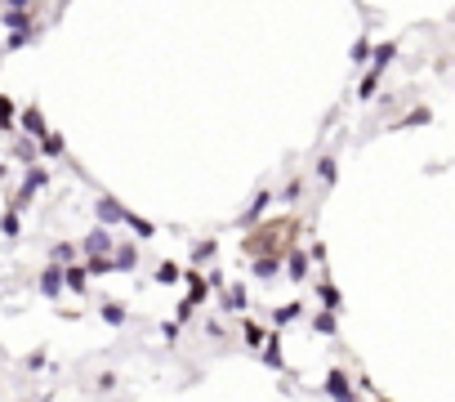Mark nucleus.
Wrapping results in <instances>:
<instances>
[{"instance_id":"20","label":"nucleus","mask_w":455,"mask_h":402,"mask_svg":"<svg viewBox=\"0 0 455 402\" xmlns=\"http://www.w3.org/2000/svg\"><path fill=\"white\" fill-rule=\"evenodd\" d=\"M134 264H139V246H121V250H116V259H112V268H121V273H130Z\"/></svg>"},{"instance_id":"34","label":"nucleus","mask_w":455,"mask_h":402,"mask_svg":"<svg viewBox=\"0 0 455 402\" xmlns=\"http://www.w3.org/2000/svg\"><path fill=\"white\" fill-rule=\"evenodd\" d=\"M112 389H116V376L103 371V376H98V393H112Z\"/></svg>"},{"instance_id":"1","label":"nucleus","mask_w":455,"mask_h":402,"mask_svg":"<svg viewBox=\"0 0 455 402\" xmlns=\"http://www.w3.org/2000/svg\"><path fill=\"white\" fill-rule=\"evenodd\" d=\"M45 183H49V170H45V165H27V175H23V188H19V197H14V215H23L27 206H31V197H36L41 188H45Z\"/></svg>"},{"instance_id":"9","label":"nucleus","mask_w":455,"mask_h":402,"mask_svg":"<svg viewBox=\"0 0 455 402\" xmlns=\"http://www.w3.org/2000/svg\"><path fill=\"white\" fill-rule=\"evenodd\" d=\"M397 58V41H384V45H370V67H375V72H384V67H389Z\"/></svg>"},{"instance_id":"26","label":"nucleus","mask_w":455,"mask_h":402,"mask_svg":"<svg viewBox=\"0 0 455 402\" xmlns=\"http://www.w3.org/2000/svg\"><path fill=\"white\" fill-rule=\"evenodd\" d=\"M246 304H250V295H246V287L237 282V287L228 291V309H246Z\"/></svg>"},{"instance_id":"17","label":"nucleus","mask_w":455,"mask_h":402,"mask_svg":"<svg viewBox=\"0 0 455 402\" xmlns=\"http://www.w3.org/2000/svg\"><path fill=\"white\" fill-rule=\"evenodd\" d=\"M281 273V255H263V259H255V277H277Z\"/></svg>"},{"instance_id":"2","label":"nucleus","mask_w":455,"mask_h":402,"mask_svg":"<svg viewBox=\"0 0 455 402\" xmlns=\"http://www.w3.org/2000/svg\"><path fill=\"white\" fill-rule=\"evenodd\" d=\"M94 210H98V228H108V224H121V220H125V206H121V201H116L112 192H98Z\"/></svg>"},{"instance_id":"29","label":"nucleus","mask_w":455,"mask_h":402,"mask_svg":"<svg viewBox=\"0 0 455 402\" xmlns=\"http://www.w3.org/2000/svg\"><path fill=\"white\" fill-rule=\"evenodd\" d=\"M241 331H246V344H250V349H263V331H259L255 322H246Z\"/></svg>"},{"instance_id":"27","label":"nucleus","mask_w":455,"mask_h":402,"mask_svg":"<svg viewBox=\"0 0 455 402\" xmlns=\"http://www.w3.org/2000/svg\"><path fill=\"white\" fill-rule=\"evenodd\" d=\"M0 130H14V103L0 94Z\"/></svg>"},{"instance_id":"30","label":"nucleus","mask_w":455,"mask_h":402,"mask_svg":"<svg viewBox=\"0 0 455 402\" xmlns=\"http://www.w3.org/2000/svg\"><path fill=\"white\" fill-rule=\"evenodd\" d=\"M0 232H5V237H19V215H14V210H5V220H0Z\"/></svg>"},{"instance_id":"24","label":"nucleus","mask_w":455,"mask_h":402,"mask_svg":"<svg viewBox=\"0 0 455 402\" xmlns=\"http://www.w3.org/2000/svg\"><path fill=\"white\" fill-rule=\"evenodd\" d=\"M103 273H112V255L108 259H85V277H103Z\"/></svg>"},{"instance_id":"13","label":"nucleus","mask_w":455,"mask_h":402,"mask_svg":"<svg viewBox=\"0 0 455 402\" xmlns=\"http://www.w3.org/2000/svg\"><path fill=\"white\" fill-rule=\"evenodd\" d=\"M317 295H322V304H326V313H340V304H344V295H340V287H330V282L322 277V282H317Z\"/></svg>"},{"instance_id":"23","label":"nucleus","mask_w":455,"mask_h":402,"mask_svg":"<svg viewBox=\"0 0 455 402\" xmlns=\"http://www.w3.org/2000/svg\"><path fill=\"white\" fill-rule=\"evenodd\" d=\"M380 76H384V72H375V67H370V72L362 76V86H357V98H370V94H375V90H380Z\"/></svg>"},{"instance_id":"3","label":"nucleus","mask_w":455,"mask_h":402,"mask_svg":"<svg viewBox=\"0 0 455 402\" xmlns=\"http://www.w3.org/2000/svg\"><path fill=\"white\" fill-rule=\"evenodd\" d=\"M80 250H85V259H108L116 246H112V237H108V228H94L90 237L80 242Z\"/></svg>"},{"instance_id":"6","label":"nucleus","mask_w":455,"mask_h":402,"mask_svg":"<svg viewBox=\"0 0 455 402\" xmlns=\"http://www.w3.org/2000/svg\"><path fill=\"white\" fill-rule=\"evenodd\" d=\"M58 273H63V287L72 291V295H85L90 291V277H85V268H80V264H67V268H58Z\"/></svg>"},{"instance_id":"16","label":"nucleus","mask_w":455,"mask_h":402,"mask_svg":"<svg viewBox=\"0 0 455 402\" xmlns=\"http://www.w3.org/2000/svg\"><path fill=\"white\" fill-rule=\"evenodd\" d=\"M121 224H130L134 232H139V237H157V224L143 220V215H134V210H125V220H121Z\"/></svg>"},{"instance_id":"22","label":"nucleus","mask_w":455,"mask_h":402,"mask_svg":"<svg viewBox=\"0 0 455 402\" xmlns=\"http://www.w3.org/2000/svg\"><path fill=\"white\" fill-rule=\"evenodd\" d=\"M98 317H103L108 326H121V322H125V304H116V299H112V304L98 309Z\"/></svg>"},{"instance_id":"18","label":"nucleus","mask_w":455,"mask_h":402,"mask_svg":"<svg viewBox=\"0 0 455 402\" xmlns=\"http://www.w3.org/2000/svg\"><path fill=\"white\" fill-rule=\"evenodd\" d=\"M36 153H41V157H63V134H54V130H49L45 139L36 143Z\"/></svg>"},{"instance_id":"33","label":"nucleus","mask_w":455,"mask_h":402,"mask_svg":"<svg viewBox=\"0 0 455 402\" xmlns=\"http://www.w3.org/2000/svg\"><path fill=\"white\" fill-rule=\"evenodd\" d=\"M31 36H36V31H14V36H9V49H23V45H31Z\"/></svg>"},{"instance_id":"14","label":"nucleus","mask_w":455,"mask_h":402,"mask_svg":"<svg viewBox=\"0 0 455 402\" xmlns=\"http://www.w3.org/2000/svg\"><path fill=\"white\" fill-rule=\"evenodd\" d=\"M313 331L317 335H335V331H340V313H313Z\"/></svg>"},{"instance_id":"11","label":"nucleus","mask_w":455,"mask_h":402,"mask_svg":"<svg viewBox=\"0 0 455 402\" xmlns=\"http://www.w3.org/2000/svg\"><path fill=\"white\" fill-rule=\"evenodd\" d=\"M263 366H273V371H286V362H281V335L273 331V340H263Z\"/></svg>"},{"instance_id":"25","label":"nucleus","mask_w":455,"mask_h":402,"mask_svg":"<svg viewBox=\"0 0 455 402\" xmlns=\"http://www.w3.org/2000/svg\"><path fill=\"white\" fill-rule=\"evenodd\" d=\"M429 121H433V112H429V108H415V112L402 116V125H429Z\"/></svg>"},{"instance_id":"5","label":"nucleus","mask_w":455,"mask_h":402,"mask_svg":"<svg viewBox=\"0 0 455 402\" xmlns=\"http://www.w3.org/2000/svg\"><path fill=\"white\" fill-rule=\"evenodd\" d=\"M281 264H286V273H291V282L308 277V255H303V246H291V250L281 255Z\"/></svg>"},{"instance_id":"15","label":"nucleus","mask_w":455,"mask_h":402,"mask_svg":"<svg viewBox=\"0 0 455 402\" xmlns=\"http://www.w3.org/2000/svg\"><path fill=\"white\" fill-rule=\"evenodd\" d=\"M317 179H322L326 188H330V183L340 179V161H335V157H317Z\"/></svg>"},{"instance_id":"28","label":"nucleus","mask_w":455,"mask_h":402,"mask_svg":"<svg viewBox=\"0 0 455 402\" xmlns=\"http://www.w3.org/2000/svg\"><path fill=\"white\" fill-rule=\"evenodd\" d=\"M14 157H19V161H27V165H31V161H36V143H31V139H23L19 148H14Z\"/></svg>"},{"instance_id":"12","label":"nucleus","mask_w":455,"mask_h":402,"mask_svg":"<svg viewBox=\"0 0 455 402\" xmlns=\"http://www.w3.org/2000/svg\"><path fill=\"white\" fill-rule=\"evenodd\" d=\"M206 295H210V282L201 277V273H188V299H183V304H188V309H197Z\"/></svg>"},{"instance_id":"8","label":"nucleus","mask_w":455,"mask_h":402,"mask_svg":"<svg viewBox=\"0 0 455 402\" xmlns=\"http://www.w3.org/2000/svg\"><path fill=\"white\" fill-rule=\"evenodd\" d=\"M19 121H23V130L31 134V139H45V134H49V130H45L41 108H23V112H19Z\"/></svg>"},{"instance_id":"4","label":"nucleus","mask_w":455,"mask_h":402,"mask_svg":"<svg viewBox=\"0 0 455 402\" xmlns=\"http://www.w3.org/2000/svg\"><path fill=\"white\" fill-rule=\"evenodd\" d=\"M326 393H330L335 402H352V380H348V371L335 366V371L326 376Z\"/></svg>"},{"instance_id":"7","label":"nucleus","mask_w":455,"mask_h":402,"mask_svg":"<svg viewBox=\"0 0 455 402\" xmlns=\"http://www.w3.org/2000/svg\"><path fill=\"white\" fill-rule=\"evenodd\" d=\"M268 206H273V192H259L255 201H250V210L241 215V220H237V224H241V228H255V224L263 220V215H268Z\"/></svg>"},{"instance_id":"21","label":"nucleus","mask_w":455,"mask_h":402,"mask_svg":"<svg viewBox=\"0 0 455 402\" xmlns=\"http://www.w3.org/2000/svg\"><path fill=\"white\" fill-rule=\"evenodd\" d=\"M299 313H303V304H299V299H291V304H281V309H273V322H277V326H286V322H295Z\"/></svg>"},{"instance_id":"35","label":"nucleus","mask_w":455,"mask_h":402,"mask_svg":"<svg viewBox=\"0 0 455 402\" xmlns=\"http://www.w3.org/2000/svg\"><path fill=\"white\" fill-rule=\"evenodd\" d=\"M161 335H165V340L174 344V340H179V322H165V326H161Z\"/></svg>"},{"instance_id":"10","label":"nucleus","mask_w":455,"mask_h":402,"mask_svg":"<svg viewBox=\"0 0 455 402\" xmlns=\"http://www.w3.org/2000/svg\"><path fill=\"white\" fill-rule=\"evenodd\" d=\"M41 295H45V299H58V295H63V273H58L54 264L41 273Z\"/></svg>"},{"instance_id":"32","label":"nucleus","mask_w":455,"mask_h":402,"mask_svg":"<svg viewBox=\"0 0 455 402\" xmlns=\"http://www.w3.org/2000/svg\"><path fill=\"white\" fill-rule=\"evenodd\" d=\"M366 58H370V41L362 36L357 45H352V63H366Z\"/></svg>"},{"instance_id":"19","label":"nucleus","mask_w":455,"mask_h":402,"mask_svg":"<svg viewBox=\"0 0 455 402\" xmlns=\"http://www.w3.org/2000/svg\"><path fill=\"white\" fill-rule=\"evenodd\" d=\"M183 277V268L174 264V259H165L161 268H157V287H174V282Z\"/></svg>"},{"instance_id":"31","label":"nucleus","mask_w":455,"mask_h":402,"mask_svg":"<svg viewBox=\"0 0 455 402\" xmlns=\"http://www.w3.org/2000/svg\"><path fill=\"white\" fill-rule=\"evenodd\" d=\"M210 255H214V242H197V246H192V259H197V264L210 259Z\"/></svg>"}]
</instances>
